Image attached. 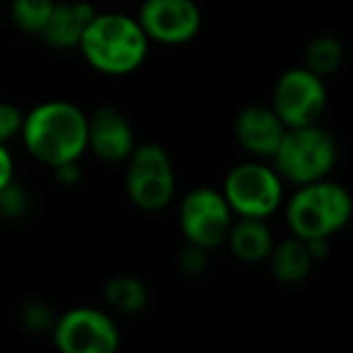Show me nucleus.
Listing matches in <instances>:
<instances>
[{
  "label": "nucleus",
  "instance_id": "obj_1",
  "mask_svg": "<svg viewBox=\"0 0 353 353\" xmlns=\"http://www.w3.org/2000/svg\"><path fill=\"white\" fill-rule=\"evenodd\" d=\"M20 136L30 155L54 170L88 152V114L73 102L49 99L22 117Z\"/></svg>",
  "mask_w": 353,
  "mask_h": 353
},
{
  "label": "nucleus",
  "instance_id": "obj_2",
  "mask_svg": "<svg viewBox=\"0 0 353 353\" xmlns=\"http://www.w3.org/2000/svg\"><path fill=\"white\" fill-rule=\"evenodd\" d=\"M90 68L102 75H128L145 63L148 41L136 17L121 12H94L78 44Z\"/></svg>",
  "mask_w": 353,
  "mask_h": 353
},
{
  "label": "nucleus",
  "instance_id": "obj_3",
  "mask_svg": "<svg viewBox=\"0 0 353 353\" xmlns=\"http://www.w3.org/2000/svg\"><path fill=\"white\" fill-rule=\"evenodd\" d=\"M351 216V194L329 176L295 187L293 196L285 201V223L290 228V235L300 240H314V237L332 240L348 225Z\"/></svg>",
  "mask_w": 353,
  "mask_h": 353
},
{
  "label": "nucleus",
  "instance_id": "obj_4",
  "mask_svg": "<svg viewBox=\"0 0 353 353\" xmlns=\"http://www.w3.org/2000/svg\"><path fill=\"white\" fill-rule=\"evenodd\" d=\"M336 141L319 123L285 128L279 148L271 155V165L283 182L293 187L327 179L336 165Z\"/></svg>",
  "mask_w": 353,
  "mask_h": 353
},
{
  "label": "nucleus",
  "instance_id": "obj_5",
  "mask_svg": "<svg viewBox=\"0 0 353 353\" xmlns=\"http://www.w3.org/2000/svg\"><path fill=\"white\" fill-rule=\"evenodd\" d=\"M283 179L274 165L240 162L223 179L221 194L240 218H271L283 206Z\"/></svg>",
  "mask_w": 353,
  "mask_h": 353
},
{
  "label": "nucleus",
  "instance_id": "obj_6",
  "mask_svg": "<svg viewBox=\"0 0 353 353\" xmlns=\"http://www.w3.org/2000/svg\"><path fill=\"white\" fill-rule=\"evenodd\" d=\"M176 176L165 148L143 143L126 157V194L141 211H162L172 203Z\"/></svg>",
  "mask_w": 353,
  "mask_h": 353
},
{
  "label": "nucleus",
  "instance_id": "obj_7",
  "mask_svg": "<svg viewBox=\"0 0 353 353\" xmlns=\"http://www.w3.org/2000/svg\"><path fill=\"white\" fill-rule=\"evenodd\" d=\"M271 109L285 128L317 123L327 109V85L324 78L310 68H290L276 80L271 92Z\"/></svg>",
  "mask_w": 353,
  "mask_h": 353
},
{
  "label": "nucleus",
  "instance_id": "obj_8",
  "mask_svg": "<svg viewBox=\"0 0 353 353\" xmlns=\"http://www.w3.org/2000/svg\"><path fill=\"white\" fill-rule=\"evenodd\" d=\"M235 213L230 211L225 196L218 189L199 187L184 194L179 203V228L187 242L203 250H216L225 245Z\"/></svg>",
  "mask_w": 353,
  "mask_h": 353
},
{
  "label": "nucleus",
  "instance_id": "obj_9",
  "mask_svg": "<svg viewBox=\"0 0 353 353\" xmlns=\"http://www.w3.org/2000/svg\"><path fill=\"white\" fill-rule=\"evenodd\" d=\"M54 346L63 353H114L121 334L112 314L97 307H73L56 317Z\"/></svg>",
  "mask_w": 353,
  "mask_h": 353
},
{
  "label": "nucleus",
  "instance_id": "obj_10",
  "mask_svg": "<svg viewBox=\"0 0 353 353\" xmlns=\"http://www.w3.org/2000/svg\"><path fill=\"white\" fill-rule=\"evenodd\" d=\"M136 20L148 41L182 46L201 32L203 17L194 0H143Z\"/></svg>",
  "mask_w": 353,
  "mask_h": 353
},
{
  "label": "nucleus",
  "instance_id": "obj_11",
  "mask_svg": "<svg viewBox=\"0 0 353 353\" xmlns=\"http://www.w3.org/2000/svg\"><path fill=\"white\" fill-rule=\"evenodd\" d=\"M136 148V133L126 114L117 107H99L88 117V150L109 165L126 162Z\"/></svg>",
  "mask_w": 353,
  "mask_h": 353
},
{
  "label": "nucleus",
  "instance_id": "obj_12",
  "mask_svg": "<svg viewBox=\"0 0 353 353\" xmlns=\"http://www.w3.org/2000/svg\"><path fill=\"white\" fill-rule=\"evenodd\" d=\"M285 126L271 104H250L235 117V138L250 155L271 160L279 148Z\"/></svg>",
  "mask_w": 353,
  "mask_h": 353
},
{
  "label": "nucleus",
  "instance_id": "obj_13",
  "mask_svg": "<svg viewBox=\"0 0 353 353\" xmlns=\"http://www.w3.org/2000/svg\"><path fill=\"white\" fill-rule=\"evenodd\" d=\"M94 8L88 0H56L39 39L51 49H78L80 37L94 17Z\"/></svg>",
  "mask_w": 353,
  "mask_h": 353
},
{
  "label": "nucleus",
  "instance_id": "obj_14",
  "mask_svg": "<svg viewBox=\"0 0 353 353\" xmlns=\"http://www.w3.org/2000/svg\"><path fill=\"white\" fill-rule=\"evenodd\" d=\"M274 242V232L266 225L264 218L237 216L225 237V245L230 247V252L245 264H264Z\"/></svg>",
  "mask_w": 353,
  "mask_h": 353
},
{
  "label": "nucleus",
  "instance_id": "obj_15",
  "mask_svg": "<svg viewBox=\"0 0 353 353\" xmlns=\"http://www.w3.org/2000/svg\"><path fill=\"white\" fill-rule=\"evenodd\" d=\"M266 264H269L276 281H281L285 285H295V283H303L310 276L314 259L310 256L305 240L290 235L281 242H274L269 256H266Z\"/></svg>",
  "mask_w": 353,
  "mask_h": 353
},
{
  "label": "nucleus",
  "instance_id": "obj_16",
  "mask_svg": "<svg viewBox=\"0 0 353 353\" xmlns=\"http://www.w3.org/2000/svg\"><path fill=\"white\" fill-rule=\"evenodd\" d=\"M148 285L143 283L138 276L123 274L114 276L107 285H104V300L107 305L119 314H136L148 305Z\"/></svg>",
  "mask_w": 353,
  "mask_h": 353
},
{
  "label": "nucleus",
  "instance_id": "obj_17",
  "mask_svg": "<svg viewBox=\"0 0 353 353\" xmlns=\"http://www.w3.org/2000/svg\"><path fill=\"white\" fill-rule=\"evenodd\" d=\"M343 63V44L332 34H319L305 49V68L317 73L319 78L336 73Z\"/></svg>",
  "mask_w": 353,
  "mask_h": 353
},
{
  "label": "nucleus",
  "instance_id": "obj_18",
  "mask_svg": "<svg viewBox=\"0 0 353 353\" xmlns=\"http://www.w3.org/2000/svg\"><path fill=\"white\" fill-rule=\"evenodd\" d=\"M54 6H56V0H12L10 17L20 32L39 37V32L44 30Z\"/></svg>",
  "mask_w": 353,
  "mask_h": 353
},
{
  "label": "nucleus",
  "instance_id": "obj_19",
  "mask_svg": "<svg viewBox=\"0 0 353 353\" xmlns=\"http://www.w3.org/2000/svg\"><path fill=\"white\" fill-rule=\"evenodd\" d=\"M20 319L25 324V329H30L32 334H41L54 329L56 312L46 303H41V300H30V303L22 305Z\"/></svg>",
  "mask_w": 353,
  "mask_h": 353
},
{
  "label": "nucleus",
  "instance_id": "obj_20",
  "mask_svg": "<svg viewBox=\"0 0 353 353\" xmlns=\"http://www.w3.org/2000/svg\"><path fill=\"white\" fill-rule=\"evenodd\" d=\"M30 208V196L22 187H17L15 179H12L8 187L0 189V218H8V221H17L22 218Z\"/></svg>",
  "mask_w": 353,
  "mask_h": 353
},
{
  "label": "nucleus",
  "instance_id": "obj_21",
  "mask_svg": "<svg viewBox=\"0 0 353 353\" xmlns=\"http://www.w3.org/2000/svg\"><path fill=\"white\" fill-rule=\"evenodd\" d=\"M22 117H25V114H22L15 104L0 99V143H6L8 145V141L20 136Z\"/></svg>",
  "mask_w": 353,
  "mask_h": 353
},
{
  "label": "nucleus",
  "instance_id": "obj_22",
  "mask_svg": "<svg viewBox=\"0 0 353 353\" xmlns=\"http://www.w3.org/2000/svg\"><path fill=\"white\" fill-rule=\"evenodd\" d=\"M179 266H182V271H187L189 276L203 274L208 266V250L187 242V247H184L182 254H179Z\"/></svg>",
  "mask_w": 353,
  "mask_h": 353
},
{
  "label": "nucleus",
  "instance_id": "obj_23",
  "mask_svg": "<svg viewBox=\"0 0 353 353\" xmlns=\"http://www.w3.org/2000/svg\"><path fill=\"white\" fill-rule=\"evenodd\" d=\"M54 174L63 187H75V184L80 182V176H83V172H80L78 160H73V162H63V165L54 167Z\"/></svg>",
  "mask_w": 353,
  "mask_h": 353
},
{
  "label": "nucleus",
  "instance_id": "obj_24",
  "mask_svg": "<svg viewBox=\"0 0 353 353\" xmlns=\"http://www.w3.org/2000/svg\"><path fill=\"white\" fill-rule=\"evenodd\" d=\"M12 179H15V160L6 143H0V189L8 187Z\"/></svg>",
  "mask_w": 353,
  "mask_h": 353
}]
</instances>
